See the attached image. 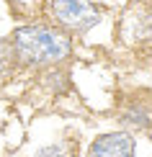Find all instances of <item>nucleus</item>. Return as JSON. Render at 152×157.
<instances>
[{"instance_id":"4","label":"nucleus","mask_w":152,"mask_h":157,"mask_svg":"<svg viewBox=\"0 0 152 157\" xmlns=\"http://www.w3.org/2000/svg\"><path fill=\"white\" fill-rule=\"evenodd\" d=\"M121 124L124 126H131V129H147L150 126V111L147 106H129L121 116Z\"/></svg>"},{"instance_id":"3","label":"nucleus","mask_w":152,"mask_h":157,"mask_svg":"<svg viewBox=\"0 0 152 157\" xmlns=\"http://www.w3.org/2000/svg\"><path fill=\"white\" fill-rule=\"evenodd\" d=\"M88 157H134V136L129 132H108L93 139Z\"/></svg>"},{"instance_id":"5","label":"nucleus","mask_w":152,"mask_h":157,"mask_svg":"<svg viewBox=\"0 0 152 157\" xmlns=\"http://www.w3.org/2000/svg\"><path fill=\"white\" fill-rule=\"evenodd\" d=\"M16 64L18 59H16V52H13V44L0 41V77H8Z\"/></svg>"},{"instance_id":"2","label":"nucleus","mask_w":152,"mask_h":157,"mask_svg":"<svg viewBox=\"0 0 152 157\" xmlns=\"http://www.w3.org/2000/svg\"><path fill=\"white\" fill-rule=\"evenodd\" d=\"M52 16L62 29L77 34L93 29L101 21L98 10L93 8V0H52Z\"/></svg>"},{"instance_id":"6","label":"nucleus","mask_w":152,"mask_h":157,"mask_svg":"<svg viewBox=\"0 0 152 157\" xmlns=\"http://www.w3.org/2000/svg\"><path fill=\"white\" fill-rule=\"evenodd\" d=\"M44 85L52 90V93H62V90H67V85H70V80H67V72H62V70H49L47 75H44Z\"/></svg>"},{"instance_id":"1","label":"nucleus","mask_w":152,"mask_h":157,"mask_svg":"<svg viewBox=\"0 0 152 157\" xmlns=\"http://www.w3.org/2000/svg\"><path fill=\"white\" fill-rule=\"evenodd\" d=\"M10 44L18 64H29V67L59 64L72 52L70 36L52 26H21V29H16Z\"/></svg>"},{"instance_id":"7","label":"nucleus","mask_w":152,"mask_h":157,"mask_svg":"<svg viewBox=\"0 0 152 157\" xmlns=\"http://www.w3.org/2000/svg\"><path fill=\"white\" fill-rule=\"evenodd\" d=\"M36 157H75V147L70 142H57V144L41 147L36 152Z\"/></svg>"}]
</instances>
